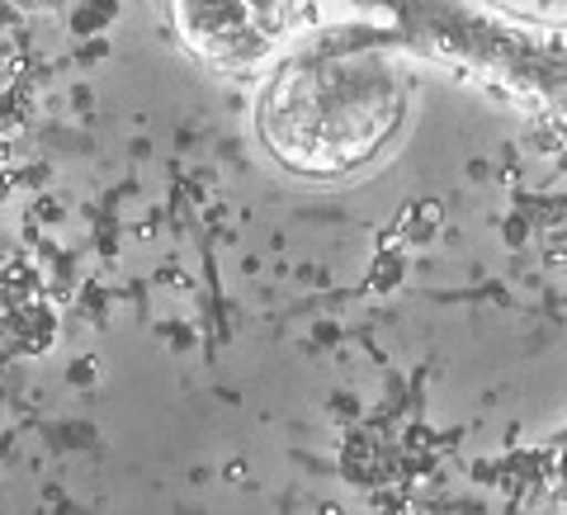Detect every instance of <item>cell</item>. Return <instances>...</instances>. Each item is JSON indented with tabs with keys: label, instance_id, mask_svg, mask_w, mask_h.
<instances>
[{
	"label": "cell",
	"instance_id": "obj_1",
	"mask_svg": "<svg viewBox=\"0 0 567 515\" xmlns=\"http://www.w3.org/2000/svg\"><path fill=\"white\" fill-rule=\"evenodd\" d=\"M185 39L218 62L260 58L284 29V0H181Z\"/></svg>",
	"mask_w": 567,
	"mask_h": 515
}]
</instances>
